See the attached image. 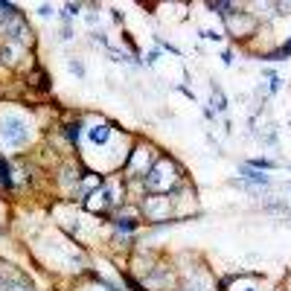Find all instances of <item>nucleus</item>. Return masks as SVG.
Masks as SVG:
<instances>
[{
	"label": "nucleus",
	"mask_w": 291,
	"mask_h": 291,
	"mask_svg": "<svg viewBox=\"0 0 291 291\" xmlns=\"http://www.w3.org/2000/svg\"><path fill=\"white\" fill-rule=\"evenodd\" d=\"M0 134H3V140H6V143H12V146L27 140V129H24V123H21V120H15V117L3 120V131H0Z\"/></svg>",
	"instance_id": "nucleus-1"
},
{
	"label": "nucleus",
	"mask_w": 291,
	"mask_h": 291,
	"mask_svg": "<svg viewBox=\"0 0 291 291\" xmlns=\"http://www.w3.org/2000/svg\"><path fill=\"white\" fill-rule=\"evenodd\" d=\"M91 140L94 143H105L108 140V126H94L91 129Z\"/></svg>",
	"instance_id": "nucleus-2"
},
{
	"label": "nucleus",
	"mask_w": 291,
	"mask_h": 291,
	"mask_svg": "<svg viewBox=\"0 0 291 291\" xmlns=\"http://www.w3.org/2000/svg\"><path fill=\"white\" fill-rule=\"evenodd\" d=\"M286 56H291V41L286 44V47H280V50H277V53H274L271 59H286Z\"/></svg>",
	"instance_id": "nucleus-3"
}]
</instances>
